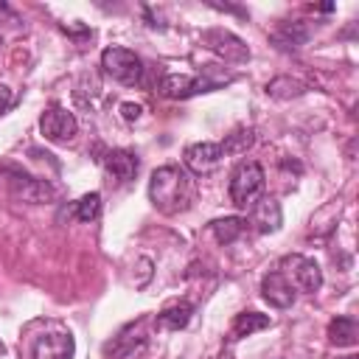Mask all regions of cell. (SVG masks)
Listing matches in <instances>:
<instances>
[{"mask_svg": "<svg viewBox=\"0 0 359 359\" xmlns=\"http://www.w3.org/2000/svg\"><path fill=\"white\" fill-rule=\"evenodd\" d=\"M149 199L165 216L188 210L191 202H194V180H191V174L182 165H160V168H154L151 180H149Z\"/></svg>", "mask_w": 359, "mask_h": 359, "instance_id": "6da1fadb", "label": "cell"}, {"mask_svg": "<svg viewBox=\"0 0 359 359\" xmlns=\"http://www.w3.org/2000/svg\"><path fill=\"white\" fill-rule=\"evenodd\" d=\"M236 76L233 73H216V65H205V70L199 76H185V73H165L160 79V93L165 98H191L199 93H210L219 90L224 84H230Z\"/></svg>", "mask_w": 359, "mask_h": 359, "instance_id": "7a4b0ae2", "label": "cell"}, {"mask_svg": "<svg viewBox=\"0 0 359 359\" xmlns=\"http://www.w3.org/2000/svg\"><path fill=\"white\" fill-rule=\"evenodd\" d=\"M264 180L266 177H264L261 163H255V160L238 163L233 177H230V188H227L230 191V202L236 208H252L264 194Z\"/></svg>", "mask_w": 359, "mask_h": 359, "instance_id": "3957f363", "label": "cell"}, {"mask_svg": "<svg viewBox=\"0 0 359 359\" xmlns=\"http://www.w3.org/2000/svg\"><path fill=\"white\" fill-rule=\"evenodd\" d=\"M101 67L109 79H115L126 87H135L143 81V59L129 48H118V45L107 48L101 53Z\"/></svg>", "mask_w": 359, "mask_h": 359, "instance_id": "277c9868", "label": "cell"}, {"mask_svg": "<svg viewBox=\"0 0 359 359\" xmlns=\"http://www.w3.org/2000/svg\"><path fill=\"white\" fill-rule=\"evenodd\" d=\"M202 45L208 50H213L219 59L230 62V65H241V62H250V48L244 45L241 36H236L233 31L227 28H208L202 31Z\"/></svg>", "mask_w": 359, "mask_h": 359, "instance_id": "5b68a950", "label": "cell"}, {"mask_svg": "<svg viewBox=\"0 0 359 359\" xmlns=\"http://www.w3.org/2000/svg\"><path fill=\"white\" fill-rule=\"evenodd\" d=\"M280 272L289 278V283L294 289H303L309 294L320 292L323 286V269L314 258H306V255H286L280 261Z\"/></svg>", "mask_w": 359, "mask_h": 359, "instance_id": "8992f818", "label": "cell"}, {"mask_svg": "<svg viewBox=\"0 0 359 359\" xmlns=\"http://www.w3.org/2000/svg\"><path fill=\"white\" fill-rule=\"evenodd\" d=\"M39 132H42L45 140H50V143H67V140L76 137L79 121H76L73 112H67L65 107L53 104V107H48V109L42 112V118H39Z\"/></svg>", "mask_w": 359, "mask_h": 359, "instance_id": "52a82bcc", "label": "cell"}, {"mask_svg": "<svg viewBox=\"0 0 359 359\" xmlns=\"http://www.w3.org/2000/svg\"><path fill=\"white\" fill-rule=\"evenodd\" d=\"M224 151H222V143H210V140H202V143H191L185 146L182 151V163H185V171L191 174H210L219 163H222Z\"/></svg>", "mask_w": 359, "mask_h": 359, "instance_id": "ba28073f", "label": "cell"}, {"mask_svg": "<svg viewBox=\"0 0 359 359\" xmlns=\"http://www.w3.org/2000/svg\"><path fill=\"white\" fill-rule=\"evenodd\" d=\"M261 297L272 306V309H289L294 303V286L289 283V278L275 269V272H266L264 280H261Z\"/></svg>", "mask_w": 359, "mask_h": 359, "instance_id": "9c48e42d", "label": "cell"}, {"mask_svg": "<svg viewBox=\"0 0 359 359\" xmlns=\"http://www.w3.org/2000/svg\"><path fill=\"white\" fill-rule=\"evenodd\" d=\"M11 194L22 202H31V205H39V202H48V199L56 196L53 185H48L45 180L28 177V174H14L11 177Z\"/></svg>", "mask_w": 359, "mask_h": 359, "instance_id": "30bf717a", "label": "cell"}, {"mask_svg": "<svg viewBox=\"0 0 359 359\" xmlns=\"http://www.w3.org/2000/svg\"><path fill=\"white\" fill-rule=\"evenodd\" d=\"M76 342L70 334H45L34 342V359H73Z\"/></svg>", "mask_w": 359, "mask_h": 359, "instance_id": "8fae6325", "label": "cell"}, {"mask_svg": "<svg viewBox=\"0 0 359 359\" xmlns=\"http://www.w3.org/2000/svg\"><path fill=\"white\" fill-rule=\"evenodd\" d=\"M252 224L258 233H275L283 224V210L275 196H261L252 205Z\"/></svg>", "mask_w": 359, "mask_h": 359, "instance_id": "7c38bea8", "label": "cell"}, {"mask_svg": "<svg viewBox=\"0 0 359 359\" xmlns=\"http://www.w3.org/2000/svg\"><path fill=\"white\" fill-rule=\"evenodd\" d=\"M104 168H107L115 180L129 182V180H135V174H137V168H140V160H137V154L129 151V149H112V151H107V157H104Z\"/></svg>", "mask_w": 359, "mask_h": 359, "instance_id": "4fadbf2b", "label": "cell"}, {"mask_svg": "<svg viewBox=\"0 0 359 359\" xmlns=\"http://www.w3.org/2000/svg\"><path fill=\"white\" fill-rule=\"evenodd\" d=\"M191 314H194V306L185 303V300H177V303H168V306L157 314L154 323H157V328H163V331H180V328L188 325Z\"/></svg>", "mask_w": 359, "mask_h": 359, "instance_id": "5bb4252c", "label": "cell"}, {"mask_svg": "<svg viewBox=\"0 0 359 359\" xmlns=\"http://www.w3.org/2000/svg\"><path fill=\"white\" fill-rule=\"evenodd\" d=\"M269 325H272V320H269L266 314H258V311H241V314H236V320H233V325H230V339L236 342V339L252 337L255 331H264V328H269Z\"/></svg>", "mask_w": 359, "mask_h": 359, "instance_id": "9a60e30c", "label": "cell"}, {"mask_svg": "<svg viewBox=\"0 0 359 359\" xmlns=\"http://www.w3.org/2000/svg\"><path fill=\"white\" fill-rule=\"evenodd\" d=\"M272 45L280 48V50H297L306 39H309V31L300 25V22H280L275 31H272Z\"/></svg>", "mask_w": 359, "mask_h": 359, "instance_id": "2e32d148", "label": "cell"}, {"mask_svg": "<svg viewBox=\"0 0 359 359\" xmlns=\"http://www.w3.org/2000/svg\"><path fill=\"white\" fill-rule=\"evenodd\" d=\"M356 337H359V325H356L353 317L342 314V317H337V320L328 323V339H331L337 348H351V345H356Z\"/></svg>", "mask_w": 359, "mask_h": 359, "instance_id": "e0dca14e", "label": "cell"}, {"mask_svg": "<svg viewBox=\"0 0 359 359\" xmlns=\"http://www.w3.org/2000/svg\"><path fill=\"white\" fill-rule=\"evenodd\" d=\"M247 227V219L241 216H224V219H213L210 222V233L216 236L219 244H233Z\"/></svg>", "mask_w": 359, "mask_h": 359, "instance_id": "ac0fdd59", "label": "cell"}, {"mask_svg": "<svg viewBox=\"0 0 359 359\" xmlns=\"http://www.w3.org/2000/svg\"><path fill=\"white\" fill-rule=\"evenodd\" d=\"M306 87L300 84V81H294V79H286V76H278V79H272L269 84H266V93L272 95V98H292V95H300Z\"/></svg>", "mask_w": 359, "mask_h": 359, "instance_id": "d6986e66", "label": "cell"}, {"mask_svg": "<svg viewBox=\"0 0 359 359\" xmlns=\"http://www.w3.org/2000/svg\"><path fill=\"white\" fill-rule=\"evenodd\" d=\"M252 129H236L233 135H227V140H222V151L224 154H244L252 146Z\"/></svg>", "mask_w": 359, "mask_h": 359, "instance_id": "ffe728a7", "label": "cell"}, {"mask_svg": "<svg viewBox=\"0 0 359 359\" xmlns=\"http://www.w3.org/2000/svg\"><path fill=\"white\" fill-rule=\"evenodd\" d=\"M98 213H101V194L93 191L76 202V219L79 222H93V219H98Z\"/></svg>", "mask_w": 359, "mask_h": 359, "instance_id": "44dd1931", "label": "cell"}, {"mask_svg": "<svg viewBox=\"0 0 359 359\" xmlns=\"http://www.w3.org/2000/svg\"><path fill=\"white\" fill-rule=\"evenodd\" d=\"M140 112H143L140 104H132V101H123V104H121V115H123V121H137Z\"/></svg>", "mask_w": 359, "mask_h": 359, "instance_id": "7402d4cb", "label": "cell"}, {"mask_svg": "<svg viewBox=\"0 0 359 359\" xmlns=\"http://www.w3.org/2000/svg\"><path fill=\"white\" fill-rule=\"evenodd\" d=\"M11 104H14V95H11V90H8L6 84H0V112H6Z\"/></svg>", "mask_w": 359, "mask_h": 359, "instance_id": "603a6c76", "label": "cell"}, {"mask_svg": "<svg viewBox=\"0 0 359 359\" xmlns=\"http://www.w3.org/2000/svg\"><path fill=\"white\" fill-rule=\"evenodd\" d=\"M339 359H359V356H339Z\"/></svg>", "mask_w": 359, "mask_h": 359, "instance_id": "cb8c5ba5", "label": "cell"}]
</instances>
